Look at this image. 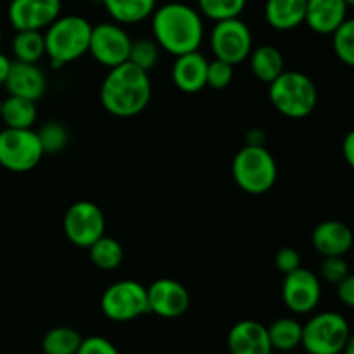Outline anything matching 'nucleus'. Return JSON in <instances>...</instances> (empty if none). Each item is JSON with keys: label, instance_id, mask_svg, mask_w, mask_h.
<instances>
[{"label": "nucleus", "instance_id": "1", "mask_svg": "<svg viewBox=\"0 0 354 354\" xmlns=\"http://www.w3.org/2000/svg\"><path fill=\"white\" fill-rule=\"evenodd\" d=\"M152 35L159 48L171 55L199 50L204 24L199 10L182 2H168L152 12Z\"/></svg>", "mask_w": 354, "mask_h": 354}, {"label": "nucleus", "instance_id": "2", "mask_svg": "<svg viewBox=\"0 0 354 354\" xmlns=\"http://www.w3.org/2000/svg\"><path fill=\"white\" fill-rule=\"evenodd\" d=\"M152 83L149 73L131 62H123L109 69L100 85V102L116 118H131L149 106Z\"/></svg>", "mask_w": 354, "mask_h": 354}, {"label": "nucleus", "instance_id": "3", "mask_svg": "<svg viewBox=\"0 0 354 354\" xmlns=\"http://www.w3.org/2000/svg\"><path fill=\"white\" fill-rule=\"evenodd\" d=\"M92 24L82 16H59L47 26L44 35L45 55L55 69L64 68L69 62L88 54Z\"/></svg>", "mask_w": 354, "mask_h": 354}, {"label": "nucleus", "instance_id": "4", "mask_svg": "<svg viewBox=\"0 0 354 354\" xmlns=\"http://www.w3.org/2000/svg\"><path fill=\"white\" fill-rule=\"evenodd\" d=\"M273 107L290 120L310 116L318 102V90L313 80L299 71H283L270 83Z\"/></svg>", "mask_w": 354, "mask_h": 354}, {"label": "nucleus", "instance_id": "5", "mask_svg": "<svg viewBox=\"0 0 354 354\" xmlns=\"http://www.w3.org/2000/svg\"><path fill=\"white\" fill-rule=\"evenodd\" d=\"M232 175L239 189L252 196H261L273 189L279 168L272 152L265 145H248L235 154Z\"/></svg>", "mask_w": 354, "mask_h": 354}, {"label": "nucleus", "instance_id": "6", "mask_svg": "<svg viewBox=\"0 0 354 354\" xmlns=\"http://www.w3.org/2000/svg\"><path fill=\"white\" fill-rule=\"evenodd\" d=\"M351 337L348 320L341 313L324 311L303 325L301 346L308 354H341Z\"/></svg>", "mask_w": 354, "mask_h": 354}, {"label": "nucleus", "instance_id": "7", "mask_svg": "<svg viewBox=\"0 0 354 354\" xmlns=\"http://www.w3.org/2000/svg\"><path fill=\"white\" fill-rule=\"evenodd\" d=\"M37 131L31 128H6L0 131V166L14 173L37 168L44 158Z\"/></svg>", "mask_w": 354, "mask_h": 354}, {"label": "nucleus", "instance_id": "8", "mask_svg": "<svg viewBox=\"0 0 354 354\" xmlns=\"http://www.w3.org/2000/svg\"><path fill=\"white\" fill-rule=\"evenodd\" d=\"M100 310L113 322H130L149 313L147 287L135 280H120L104 290Z\"/></svg>", "mask_w": 354, "mask_h": 354}, {"label": "nucleus", "instance_id": "9", "mask_svg": "<svg viewBox=\"0 0 354 354\" xmlns=\"http://www.w3.org/2000/svg\"><path fill=\"white\" fill-rule=\"evenodd\" d=\"M209 45L214 59H220L232 66L241 64L252 50L251 28L241 17L216 21L211 30Z\"/></svg>", "mask_w": 354, "mask_h": 354}, {"label": "nucleus", "instance_id": "10", "mask_svg": "<svg viewBox=\"0 0 354 354\" xmlns=\"http://www.w3.org/2000/svg\"><path fill=\"white\" fill-rule=\"evenodd\" d=\"M64 234L73 245L88 249L106 232L102 209L90 201L71 204L64 214Z\"/></svg>", "mask_w": 354, "mask_h": 354}, {"label": "nucleus", "instance_id": "11", "mask_svg": "<svg viewBox=\"0 0 354 354\" xmlns=\"http://www.w3.org/2000/svg\"><path fill=\"white\" fill-rule=\"evenodd\" d=\"M131 41L133 40L121 24L99 23L92 26L88 54H92L99 64L111 69L128 61Z\"/></svg>", "mask_w": 354, "mask_h": 354}, {"label": "nucleus", "instance_id": "12", "mask_svg": "<svg viewBox=\"0 0 354 354\" xmlns=\"http://www.w3.org/2000/svg\"><path fill=\"white\" fill-rule=\"evenodd\" d=\"M322 297L320 279L311 270L296 268L287 273L282 283V299L292 313L306 315L318 306Z\"/></svg>", "mask_w": 354, "mask_h": 354}, {"label": "nucleus", "instance_id": "13", "mask_svg": "<svg viewBox=\"0 0 354 354\" xmlns=\"http://www.w3.org/2000/svg\"><path fill=\"white\" fill-rule=\"evenodd\" d=\"M149 313L161 318H178L190 306V294L183 283L173 279H159L147 287Z\"/></svg>", "mask_w": 354, "mask_h": 354}, {"label": "nucleus", "instance_id": "14", "mask_svg": "<svg viewBox=\"0 0 354 354\" xmlns=\"http://www.w3.org/2000/svg\"><path fill=\"white\" fill-rule=\"evenodd\" d=\"M61 0H12L7 16L16 31H40L61 16Z\"/></svg>", "mask_w": 354, "mask_h": 354}, {"label": "nucleus", "instance_id": "15", "mask_svg": "<svg viewBox=\"0 0 354 354\" xmlns=\"http://www.w3.org/2000/svg\"><path fill=\"white\" fill-rule=\"evenodd\" d=\"M3 86L9 92V95L24 97V99L37 102L44 97L45 90H47V78L37 64L12 61Z\"/></svg>", "mask_w": 354, "mask_h": 354}, {"label": "nucleus", "instance_id": "16", "mask_svg": "<svg viewBox=\"0 0 354 354\" xmlns=\"http://www.w3.org/2000/svg\"><path fill=\"white\" fill-rule=\"evenodd\" d=\"M228 349L232 354H272L268 332L256 320H242L228 332Z\"/></svg>", "mask_w": 354, "mask_h": 354}, {"label": "nucleus", "instance_id": "17", "mask_svg": "<svg viewBox=\"0 0 354 354\" xmlns=\"http://www.w3.org/2000/svg\"><path fill=\"white\" fill-rule=\"evenodd\" d=\"M344 0H306L304 23L318 35H330L348 19Z\"/></svg>", "mask_w": 354, "mask_h": 354}, {"label": "nucleus", "instance_id": "18", "mask_svg": "<svg viewBox=\"0 0 354 354\" xmlns=\"http://www.w3.org/2000/svg\"><path fill=\"white\" fill-rule=\"evenodd\" d=\"M207 59L199 50L176 55L171 69V78L176 88L185 93H196L206 86Z\"/></svg>", "mask_w": 354, "mask_h": 354}, {"label": "nucleus", "instance_id": "19", "mask_svg": "<svg viewBox=\"0 0 354 354\" xmlns=\"http://www.w3.org/2000/svg\"><path fill=\"white\" fill-rule=\"evenodd\" d=\"M311 244L324 258L344 256L353 245V232L342 221H322L311 234Z\"/></svg>", "mask_w": 354, "mask_h": 354}, {"label": "nucleus", "instance_id": "20", "mask_svg": "<svg viewBox=\"0 0 354 354\" xmlns=\"http://www.w3.org/2000/svg\"><path fill=\"white\" fill-rule=\"evenodd\" d=\"M306 0H266L265 19L273 30L289 31L304 23Z\"/></svg>", "mask_w": 354, "mask_h": 354}, {"label": "nucleus", "instance_id": "21", "mask_svg": "<svg viewBox=\"0 0 354 354\" xmlns=\"http://www.w3.org/2000/svg\"><path fill=\"white\" fill-rule=\"evenodd\" d=\"M249 64L251 71L259 82L272 83L279 75L286 71V62H283L282 52L273 45H261L258 48H252L249 54Z\"/></svg>", "mask_w": 354, "mask_h": 354}, {"label": "nucleus", "instance_id": "22", "mask_svg": "<svg viewBox=\"0 0 354 354\" xmlns=\"http://www.w3.org/2000/svg\"><path fill=\"white\" fill-rule=\"evenodd\" d=\"M38 118L37 102L24 97L9 95L0 104V120L6 128H31Z\"/></svg>", "mask_w": 354, "mask_h": 354}, {"label": "nucleus", "instance_id": "23", "mask_svg": "<svg viewBox=\"0 0 354 354\" xmlns=\"http://www.w3.org/2000/svg\"><path fill=\"white\" fill-rule=\"evenodd\" d=\"M102 3L118 24L142 23L156 9V0H104Z\"/></svg>", "mask_w": 354, "mask_h": 354}, {"label": "nucleus", "instance_id": "24", "mask_svg": "<svg viewBox=\"0 0 354 354\" xmlns=\"http://www.w3.org/2000/svg\"><path fill=\"white\" fill-rule=\"evenodd\" d=\"M268 332L270 344L272 349L277 351H292L297 346H301V337H303V325L294 318H279L273 322Z\"/></svg>", "mask_w": 354, "mask_h": 354}, {"label": "nucleus", "instance_id": "25", "mask_svg": "<svg viewBox=\"0 0 354 354\" xmlns=\"http://www.w3.org/2000/svg\"><path fill=\"white\" fill-rule=\"evenodd\" d=\"M12 52L16 61L37 64L45 55L44 35L37 30L17 31L12 40Z\"/></svg>", "mask_w": 354, "mask_h": 354}, {"label": "nucleus", "instance_id": "26", "mask_svg": "<svg viewBox=\"0 0 354 354\" xmlns=\"http://www.w3.org/2000/svg\"><path fill=\"white\" fill-rule=\"evenodd\" d=\"M88 252L93 265L100 270H114L123 263V245L114 237L102 235L90 245Z\"/></svg>", "mask_w": 354, "mask_h": 354}, {"label": "nucleus", "instance_id": "27", "mask_svg": "<svg viewBox=\"0 0 354 354\" xmlns=\"http://www.w3.org/2000/svg\"><path fill=\"white\" fill-rule=\"evenodd\" d=\"M83 337L71 327H55L44 335L41 349L45 354H76Z\"/></svg>", "mask_w": 354, "mask_h": 354}, {"label": "nucleus", "instance_id": "28", "mask_svg": "<svg viewBox=\"0 0 354 354\" xmlns=\"http://www.w3.org/2000/svg\"><path fill=\"white\" fill-rule=\"evenodd\" d=\"M197 3L201 12L216 23L241 16L248 6V0H197Z\"/></svg>", "mask_w": 354, "mask_h": 354}, {"label": "nucleus", "instance_id": "29", "mask_svg": "<svg viewBox=\"0 0 354 354\" xmlns=\"http://www.w3.org/2000/svg\"><path fill=\"white\" fill-rule=\"evenodd\" d=\"M332 48L341 62L354 66V21L346 19L337 30L332 31Z\"/></svg>", "mask_w": 354, "mask_h": 354}, {"label": "nucleus", "instance_id": "30", "mask_svg": "<svg viewBox=\"0 0 354 354\" xmlns=\"http://www.w3.org/2000/svg\"><path fill=\"white\" fill-rule=\"evenodd\" d=\"M159 45L156 40L151 38H140V40L131 41L130 54H128V62H131L137 68L144 69V71H151L156 68L159 61Z\"/></svg>", "mask_w": 354, "mask_h": 354}, {"label": "nucleus", "instance_id": "31", "mask_svg": "<svg viewBox=\"0 0 354 354\" xmlns=\"http://www.w3.org/2000/svg\"><path fill=\"white\" fill-rule=\"evenodd\" d=\"M38 140H40L44 152H50V154H57L62 149L68 145L69 131L64 124L57 123V121H50V123L41 124L40 130L37 131Z\"/></svg>", "mask_w": 354, "mask_h": 354}, {"label": "nucleus", "instance_id": "32", "mask_svg": "<svg viewBox=\"0 0 354 354\" xmlns=\"http://www.w3.org/2000/svg\"><path fill=\"white\" fill-rule=\"evenodd\" d=\"M234 80V66L228 62L214 59V61L207 62V73H206V86H211L214 90L227 88Z\"/></svg>", "mask_w": 354, "mask_h": 354}, {"label": "nucleus", "instance_id": "33", "mask_svg": "<svg viewBox=\"0 0 354 354\" xmlns=\"http://www.w3.org/2000/svg\"><path fill=\"white\" fill-rule=\"evenodd\" d=\"M320 273L327 282L339 283L349 275V265L344 256H327L320 266Z\"/></svg>", "mask_w": 354, "mask_h": 354}, {"label": "nucleus", "instance_id": "34", "mask_svg": "<svg viewBox=\"0 0 354 354\" xmlns=\"http://www.w3.org/2000/svg\"><path fill=\"white\" fill-rule=\"evenodd\" d=\"M76 354H120L116 346L100 335H92V337L83 339Z\"/></svg>", "mask_w": 354, "mask_h": 354}, {"label": "nucleus", "instance_id": "35", "mask_svg": "<svg viewBox=\"0 0 354 354\" xmlns=\"http://www.w3.org/2000/svg\"><path fill=\"white\" fill-rule=\"evenodd\" d=\"M275 266L279 272H282L283 275L294 272L296 268L301 266V254L292 248H283L277 252L275 256Z\"/></svg>", "mask_w": 354, "mask_h": 354}, {"label": "nucleus", "instance_id": "36", "mask_svg": "<svg viewBox=\"0 0 354 354\" xmlns=\"http://www.w3.org/2000/svg\"><path fill=\"white\" fill-rule=\"evenodd\" d=\"M335 290H337L339 301H341L344 306H354V277L351 273H349L346 279H342L339 283H335Z\"/></svg>", "mask_w": 354, "mask_h": 354}, {"label": "nucleus", "instance_id": "37", "mask_svg": "<svg viewBox=\"0 0 354 354\" xmlns=\"http://www.w3.org/2000/svg\"><path fill=\"white\" fill-rule=\"evenodd\" d=\"M342 154H344L346 162L349 166H354V131H349L342 142Z\"/></svg>", "mask_w": 354, "mask_h": 354}, {"label": "nucleus", "instance_id": "38", "mask_svg": "<svg viewBox=\"0 0 354 354\" xmlns=\"http://www.w3.org/2000/svg\"><path fill=\"white\" fill-rule=\"evenodd\" d=\"M10 64H12V61H10L6 54H2V52H0V86H3V83H6L7 75H9Z\"/></svg>", "mask_w": 354, "mask_h": 354}, {"label": "nucleus", "instance_id": "39", "mask_svg": "<svg viewBox=\"0 0 354 354\" xmlns=\"http://www.w3.org/2000/svg\"><path fill=\"white\" fill-rule=\"evenodd\" d=\"M248 145H265V133H263V130L254 128V130L249 131Z\"/></svg>", "mask_w": 354, "mask_h": 354}, {"label": "nucleus", "instance_id": "40", "mask_svg": "<svg viewBox=\"0 0 354 354\" xmlns=\"http://www.w3.org/2000/svg\"><path fill=\"white\" fill-rule=\"evenodd\" d=\"M341 354H354V339L353 337L349 339V342L344 346V349H342Z\"/></svg>", "mask_w": 354, "mask_h": 354}, {"label": "nucleus", "instance_id": "41", "mask_svg": "<svg viewBox=\"0 0 354 354\" xmlns=\"http://www.w3.org/2000/svg\"><path fill=\"white\" fill-rule=\"evenodd\" d=\"M344 2H346V3H348V6H349V7H351V6H354V0H344Z\"/></svg>", "mask_w": 354, "mask_h": 354}, {"label": "nucleus", "instance_id": "42", "mask_svg": "<svg viewBox=\"0 0 354 354\" xmlns=\"http://www.w3.org/2000/svg\"><path fill=\"white\" fill-rule=\"evenodd\" d=\"M0 41H2V28H0Z\"/></svg>", "mask_w": 354, "mask_h": 354}, {"label": "nucleus", "instance_id": "43", "mask_svg": "<svg viewBox=\"0 0 354 354\" xmlns=\"http://www.w3.org/2000/svg\"><path fill=\"white\" fill-rule=\"evenodd\" d=\"M92 2H104V0H92Z\"/></svg>", "mask_w": 354, "mask_h": 354}, {"label": "nucleus", "instance_id": "44", "mask_svg": "<svg viewBox=\"0 0 354 354\" xmlns=\"http://www.w3.org/2000/svg\"><path fill=\"white\" fill-rule=\"evenodd\" d=\"M0 104H2V100H0Z\"/></svg>", "mask_w": 354, "mask_h": 354}]
</instances>
